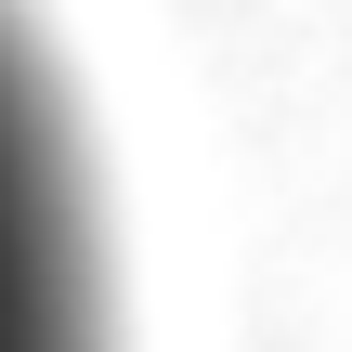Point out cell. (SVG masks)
<instances>
[{
    "label": "cell",
    "instance_id": "6da1fadb",
    "mask_svg": "<svg viewBox=\"0 0 352 352\" xmlns=\"http://www.w3.org/2000/svg\"><path fill=\"white\" fill-rule=\"evenodd\" d=\"M0 352H118L91 131L26 0H0Z\"/></svg>",
    "mask_w": 352,
    "mask_h": 352
}]
</instances>
